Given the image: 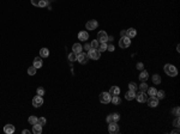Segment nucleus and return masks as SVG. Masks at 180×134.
I'll use <instances>...</instances> for the list:
<instances>
[{"label":"nucleus","instance_id":"nucleus-19","mask_svg":"<svg viewBox=\"0 0 180 134\" xmlns=\"http://www.w3.org/2000/svg\"><path fill=\"white\" fill-rule=\"evenodd\" d=\"M32 132H34V134H41L42 133V126L39 125V123L34 125L32 126Z\"/></svg>","mask_w":180,"mask_h":134},{"label":"nucleus","instance_id":"nucleus-37","mask_svg":"<svg viewBox=\"0 0 180 134\" xmlns=\"http://www.w3.org/2000/svg\"><path fill=\"white\" fill-rule=\"evenodd\" d=\"M179 113H180L179 106H176V108H174V109L172 110V114H173V115H175V116H179Z\"/></svg>","mask_w":180,"mask_h":134},{"label":"nucleus","instance_id":"nucleus-3","mask_svg":"<svg viewBox=\"0 0 180 134\" xmlns=\"http://www.w3.org/2000/svg\"><path fill=\"white\" fill-rule=\"evenodd\" d=\"M88 56H89V59H91V60H98L101 58V53H100L97 49L91 48V49L88 51Z\"/></svg>","mask_w":180,"mask_h":134},{"label":"nucleus","instance_id":"nucleus-21","mask_svg":"<svg viewBox=\"0 0 180 134\" xmlns=\"http://www.w3.org/2000/svg\"><path fill=\"white\" fill-rule=\"evenodd\" d=\"M78 38L81 39V41H86V39L89 38V34L86 31H81L78 34Z\"/></svg>","mask_w":180,"mask_h":134},{"label":"nucleus","instance_id":"nucleus-7","mask_svg":"<svg viewBox=\"0 0 180 134\" xmlns=\"http://www.w3.org/2000/svg\"><path fill=\"white\" fill-rule=\"evenodd\" d=\"M119 118H120L119 114H118V113H115V114H110V115H108V116H107V118H106V121H107V123L109 125V123L118 122V121H119Z\"/></svg>","mask_w":180,"mask_h":134},{"label":"nucleus","instance_id":"nucleus-36","mask_svg":"<svg viewBox=\"0 0 180 134\" xmlns=\"http://www.w3.org/2000/svg\"><path fill=\"white\" fill-rule=\"evenodd\" d=\"M36 92H37L39 96H43L44 95V89H43V87H39V89L36 90Z\"/></svg>","mask_w":180,"mask_h":134},{"label":"nucleus","instance_id":"nucleus-9","mask_svg":"<svg viewBox=\"0 0 180 134\" xmlns=\"http://www.w3.org/2000/svg\"><path fill=\"white\" fill-rule=\"evenodd\" d=\"M43 104V98L42 96H35L34 98H32V105L35 106V108H40V106Z\"/></svg>","mask_w":180,"mask_h":134},{"label":"nucleus","instance_id":"nucleus-22","mask_svg":"<svg viewBox=\"0 0 180 134\" xmlns=\"http://www.w3.org/2000/svg\"><path fill=\"white\" fill-rule=\"evenodd\" d=\"M40 56H41V58H48V56H49V50H48V48H41V50H40Z\"/></svg>","mask_w":180,"mask_h":134},{"label":"nucleus","instance_id":"nucleus-29","mask_svg":"<svg viewBox=\"0 0 180 134\" xmlns=\"http://www.w3.org/2000/svg\"><path fill=\"white\" fill-rule=\"evenodd\" d=\"M36 70H37V68H35L34 66L29 67V68H28V74H29V75H35L36 74Z\"/></svg>","mask_w":180,"mask_h":134},{"label":"nucleus","instance_id":"nucleus-39","mask_svg":"<svg viewBox=\"0 0 180 134\" xmlns=\"http://www.w3.org/2000/svg\"><path fill=\"white\" fill-rule=\"evenodd\" d=\"M137 68H138V70H141V71H143V70H144V65H143V62H138L137 63Z\"/></svg>","mask_w":180,"mask_h":134},{"label":"nucleus","instance_id":"nucleus-24","mask_svg":"<svg viewBox=\"0 0 180 134\" xmlns=\"http://www.w3.org/2000/svg\"><path fill=\"white\" fill-rule=\"evenodd\" d=\"M110 102L113 103V104H120V103H121V98L119 97V95L112 96V99H110Z\"/></svg>","mask_w":180,"mask_h":134},{"label":"nucleus","instance_id":"nucleus-40","mask_svg":"<svg viewBox=\"0 0 180 134\" xmlns=\"http://www.w3.org/2000/svg\"><path fill=\"white\" fill-rule=\"evenodd\" d=\"M83 48H84V49H85L86 51H89L90 49H91V46H90V44H88V43H86V44H85V46H84V47H83Z\"/></svg>","mask_w":180,"mask_h":134},{"label":"nucleus","instance_id":"nucleus-14","mask_svg":"<svg viewBox=\"0 0 180 134\" xmlns=\"http://www.w3.org/2000/svg\"><path fill=\"white\" fill-rule=\"evenodd\" d=\"M15 130H16V128H15V126L13 125H6V126L4 127V132L6 134H12V133H15Z\"/></svg>","mask_w":180,"mask_h":134},{"label":"nucleus","instance_id":"nucleus-35","mask_svg":"<svg viewBox=\"0 0 180 134\" xmlns=\"http://www.w3.org/2000/svg\"><path fill=\"white\" fill-rule=\"evenodd\" d=\"M37 123L41 125V126H44V125H46V118H44V117H40L39 120H37Z\"/></svg>","mask_w":180,"mask_h":134},{"label":"nucleus","instance_id":"nucleus-1","mask_svg":"<svg viewBox=\"0 0 180 134\" xmlns=\"http://www.w3.org/2000/svg\"><path fill=\"white\" fill-rule=\"evenodd\" d=\"M164 73L169 77H176L178 75V70L175 66H173L171 63H166L164 65Z\"/></svg>","mask_w":180,"mask_h":134},{"label":"nucleus","instance_id":"nucleus-32","mask_svg":"<svg viewBox=\"0 0 180 134\" xmlns=\"http://www.w3.org/2000/svg\"><path fill=\"white\" fill-rule=\"evenodd\" d=\"M164 96H166L164 91H157V92H156V97H157L159 99H163Z\"/></svg>","mask_w":180,"mask_h":134},{"label":"nucleus","instance_id":"nucleus-46","mask_svg":"<svg viewBox=\"0 0 180 134\" xmlns=\"http://www.w3.org/2000/svg\"><path fill=\"white\" fill-rule=\"evenodd\" d=\"M176 50H178V51H180V46H179V44L176 46Z\"/></svg>","mask_w":180,"mask_h":134},{"label":"nucleus","instance_id":"nucleus-5","mask_svg":"<svg viewBox=\"0 0 180 134\" xmlns=\"http://www.w3.org/2000/svg\"><path fill=\"white\" fill-rule=\"evenodd\" d=\"M97 41L100 43H107V41H108V35H107L106 31H98L97 34Z\"/></svg>","mask_w":180,"mask_h":134},{"label":"nucleus","instance_id":"nucleus-4","mask_svg":"<svg viewBox=\"0 0 180 134\" xmlns=\"http://www.w3.org/2000/svg\"><path fill=\"white\" fill-rule=\"evenodd\" d=\"M98 98H100V102L103 103V104H107V103L110 102V99H112V96L109 95V92H101L100 96H98Z\"/></svg>","mask_w":180,"mask_h":134},{"label":"nucleus","instance_id":"nucleus-13","mask_svg":"<svg viewBox=\"0 0 180 134\" xmlns=\"http://www.w3.org/2000/svg\"><path fill=\"white\" fill-rule=\"evenodd\" d=\"M108 132H109L110 134H117V133H119V126L117 125V122L109 123V126H108Z\"/></svg>","mask_w":180,"mask_h":134},{"label":"nucleus","instance_id":"nucleus-44","mask_svg":"<svg viewBox=\"0 0 180 134\" xmlns=\"http://www.w3.org/2000/svg\"><path fill=\"white\" fill-rule=\"evenodd\" d=\"M22 133H23V134H28V133H29V130H28V129H24Z\"/></svg>","mask_w":180,"mask_h":134},{"label":"nucleus","instance_id":"nucleus-23","mask_svg":"<svg viewBox=\"0 0 180 134\" xmlns=\"http://www.w3.org/2000/svg\"><path fill=\"white\" fill-rule=\"evenodd\" d=\"M149 78V74H148V72L147 71H143L141 72V74H139V79H141V82H147V79Z\"/></svg>","mask_w":180,"mask_h":134},{"label":"nucleus","instance_id":"nucleus-18","mask_svg":"<svg viewBox=\"0 0 180 134\" xmlns=\"http://www.w3.org/2000/svg\"><path fill=\"white\" fill-rule=\"evenodd\" d=\"M32 66L35 67V68H41V67H42V59H41V58H39V56H37V58H35Z\"/></svg>","mask_w":180,"mask_h":134},{"label":"nucleus","instance_id":"nucleus-26","mask_svg":"<svg viewBox=\"0 0 180 134\" xmlns=\"http://www.w3.org/2000/svg\"><path fill=\"white\" fill-rule=\"evenodd\" d=\"M153 83L156 84V85H159V84L161 83V77L159 74H154L153 75Z\"/></svg>","mask_w":180,"mask_h":134},{"label":"nucleus","instance_id":"nucleus-45","mask_svg":"<svg viewBox=\"0 0 180 134\" xmlns=\"http://www.w3.org/2000/svg\"><path fill=\"white\" fill-rule=\"evenodd\" d=\"M114 37H112V36H108V41H113Z\"/></svg>","mask_w":180,"mask_h":134},{"label":"nucleus","instance_id":"nucleus-6","mask_svg":"<svg viewBox=\"0 0 180 134\" xmlns=\"http://www.w3.org/2000/svg\"><path fill=\"white\" fill-rule=\"evenodd\" d=\"M134 98L137 99L139 103H145L147 101H148L149 97H148V95H147L145 92H142V91H139L138 93H136V97H134Z\"/></svg>","mask_w":180,"mask_h":134},{"label":"nucleus","instance_id":"nucleus-42","mask_svg":"<svg viewBox=\"0 0 180 134\" xmlns=\"http://www.w3.org/2000/svg\"><path fill=\"white\" fill-rule=\"evenodd\" d=\"M179 133V128L176 127V129H174V130H172V134H178Z\"/></svg>","mask_w":180,"mask_h":134},{"label":"nucleus","instance_id":"nucleus-31","mask_svg":"<svg viewBox=\"0 0 180 134\" xmlns=\"http://www.w3.org/2000/svg\"><path fill=\"white\" fill-rule=\"evenodd\" d=\"M90 46H91V48H94V49H97L98 46H100V42H98L97 39H94V41L90 43Z\"/></svg>","mask_w":180,"mask_h":134},{"label":"nucleus","instance_id":"nucleus-33","mask_svg":"<svg viewBox=\"0 0 180 134\" xmlns=\"http://www.w3.org/2000/svg\"><path fill=\"white\" fill-rule=\"evenodd\" d=\"M106 49H107V43H101L97 48V50L100 51V53H101V51H105Z\"/></svg>","mask_w":180,"mask_h":134},{"label":"nucleus","instance_id":"nucleus-12","mask_svg":"<svg viewBox=\"0 0 180 134\" xmlns=\"http://www.w3.org/2000/svg\"><path fill=\"white\" fill-rule=\"evenodd\" d=\"M97 26H98V23L96 22V20H94V19L86 22V24H85V28L88 29V30H95Z\"/></svg>","mask_w":180,"mask_h":134},{"label":"nucleus","instance_id":"nucleus-16","mask_svg":"<svg viewBox=\"0 0 180 134\" xmlns=\"http://www.w3.org/2000/svg\"><path fill=\"white\" fill-rule=\"evenodd\" d=\"M134 97H136V92H134V91L129 90L125 93V98L127 99V101H132V99H134Z\"/></svg>","mask_w":180,"mask_h":134},{"label":"nucleus","instance_id":"nucleus-28","mask_svg":"<svg viewBox=\"0 0 180 134\" xmlns=\"http://www.w3.org/2000/svg\"><path fill=\"white\" fill-rule=\"evenodd\" d=\"M138 87H139V90H141L142 92H145V91L148 90V85H147V83H145V82H142V84Z\"/></svg>","mask_w":180,"mask_h":134},{"label":"nucleus","instance_id":"nucleus-20","mask_svg":"<svg viewBox=\"0 0 180 134\" xmlns=\"http://www.w3.org/2000/svg\"><path fill=\"white\" fill-rule=\"evenodd\" d=\"M120 93V89H119V86H112L109 90V95L110 96H117Z\"/></svg>","mask_w":180,"mask_h":134},{"label":"nucleus","instance_id":"nucleus-15","mask_svg":"<svg viewBox=\"0 0 180 134\" xmlns=\"http://www.w3.org/2000/svg\"><path fill=\"white\" fill-rule=\"evenodd\" d=\"M136 35H137V31H136V29L133 28H130L126 30V36L127 37H130V38H133V37H136Z\"/></svg>","mask_w":180,"mask_h":134},{"label":"nucleus","instance_id":"nucleus-17","mask_svg":"<svg viewBox=\"0 0 180 134\" xmlns=\"http://www.w3.org/2000/svg\"><path fill=\"white\" fill-rule=\"evenodd\" d=\"M82 49H83V47L79 43H74L73 46H72V51H73L74 54H79V53L82 51Z\"/></svg>","mask_w":180,"mask_h":134},{"label":"nucleus","instance_id":"nucleus-43","mask_svg":"<svg viewBox=\"0 0 180 134\" xmlns=\"http://www.w3.org/2000/svg\"><path fill=\"white\" fill-rule=\"evenodd\" d=\"M120 35H121V37H122V36H126V31H124V30H122V31L120 32Z\"/></svg>","mask_w":180,"mask_h":134},{"label":"nucleus","instance_id":"nucleus-11","mask_svg":"<svg viewBox=\"0 0 180 134\" xmlns=\"http://www.w3.org/2000/svg\"><path fill=\"white\" fill-rule=\"evenodd\" d=\"M31 4L37 7H46L48 5V0H31Z\"/></svg>","mask_w":180,"mask_h":134},{"label":"nucleus","instance_id":"nucleus-34","mask_svg":"<svg viewBox=\"0 0 180 134\" xmlns=\"http://www.w3.org/2000/svg\"><path fill=\"white\" fill-rule=\"evenodd\" d=\"M69 60H70V61H74V60H77V54H74L73 51H72L70 55H69Z\"/></svg>","mask_w":180,"mask_h":134},{"label":"nucleus","instance_id":"nucleus-38","mask_svg":"<svg viewBox=\"0 0 180 134\" xmlns=\"http://www.w3.org/2000/svg\"><path fill=\"white\" fill-rule=\"evenodd\" d=\"M179 123H180L179 116H176V118H175V120H174V121H173V126H174V127H179V126H180Z\"/></svg>","mask_w":180,"mask_h":134},{"label":"nucleus","instance_id":"nucleus-2","mask_svg":"<svg viewBox=\"0 0 180 134\" xmlns=\"http://www.w3.org/2000/svg\"><path fill=\"white\" fill-rule=\"evenodd\" d=\"M130 44H131V38L127 37V36H122L121 38L119 39V47L120 48H129Z\"/></svg>","mask_w":180,"mask_h":134},{"label":"nucleus","instance_id":"nucleus-41","mask_svg":"<svg viewBox=\"0 0 180 134\" xmlns=\"http://www.w3.org/2000/svg\"><path fill=\"white\" fill-rule=\"evenodd\" d=\"M107 49H108L109 51H113L114 50V46H113V44H109V46H107Z\"/></svg>","mask_w":180,"mask_h":134},{"label":"nucleus","instance_id":"nucleus-10","mask_svg":"<svg viewBox=\"0 0 180 134\" xmlns=\"http://www.w3.org/2000/svg\"><path fill=\"white\" fill-rule=\"evenodd\" d=\"M147 102H148L149 106H151V108H156V106L159 105V98H157L156 96H151V97H149Z\"/></svg>","mask_w":180,"mask_h":134},{"label":"nucleus","instance_id":"nucleus-8","mask_svg":"<svg viewBox=\"0 0 180 134\" xmlns=\"http://www.w3.org/2000/svg\"><path fill=\"white\" fill-rule=\"evenodd\" d=\"M88 60H89V56H88V54L86 53H79V54H77V61L81 63H86L88 62Z\"/></svg>","mask_w":180,"mask_h":134},{"label":"nucleus","instance_id":"nucleus-30","mask_svg":"<svg viewBox=\"0 0 180 134\" xmlns=\"http://www.w3.org/2000/svg\"><path fill=\"white\" fill-rule=\"evenodd\" d=\"M129 87H130V90H131V91H134V92H136V90H137V89H138L137 84H136V83H133V82H131V83L129 84Z\"/></svg>","mask_w":180,"mask_h":134},{"label":"nucleus","instance_id":"nucleus-25","mask_svg":"<svg viewBox=\"0 0 180 134\" xmlns=\"http://www.w3.org/2000/svg\"><path fill=\"white\" fill-rule=\"evenodd\" d=\"M148 96H156V92H157V90L155 89V87H148Z\"/></svg>","mask_w":180,"mask_h":134},{"label":"nucleus","instance_id":"nucleus-27","mask_svg":"<svg viewBox=\"0 0 180 134\" xmlns=\"http://www.w3.org/2000/svg\"><path fill=\"white\" fill-rule=\"evenodd\" d=\"M37 120H39V118L36 117V116H30V117L28 118V121H29V123H30V125H32V126L37 123Z\"/></svg>","mask_w":180,"mask_h":134}]
</instances>
